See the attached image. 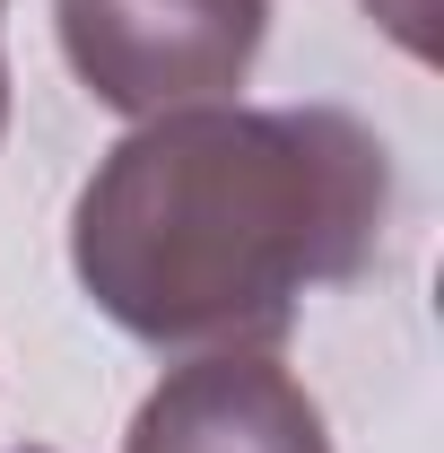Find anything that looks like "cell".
<instances>
[{
    "instance_id": "obj_3",
    "label": "cell",
    "mask_w": 444,
    "mask_h": 453,
    "mask_svg": "<svg viewBox=\"0 0 444 453\" xmlns=\"http://www.w3.org/2000/svg\"><path fill=\"white\" fill-rule=\"evenodd\" d=\"M122 453H332V427L271 349H201L140 401Z\"/></svg>"
},
{
    "instance_id": "obj_2",
    "label": "cell",
    "mask_w": 444,
    "mask_h": 453,
    "mask_svg": "<svg viewBox=\"0 0 444 453\" xmlns=\"http://www.w3.org/2000/svg\"><path fill=\"white\" fill-rule=\"evenodd\" d=\"M61 61L105 113L226 105L271 35V0H53Z\"/></svg>"
},
{
    "instance_id": "obj_4",
    "label": "cell",
    "mask_w": 444,
    "mask_h": 453,
    "mask_svg": "<svg viewBox=\"0 0 444 453\" xmlns=\"http://www.w3.org/2000/svg\"><path fill=\"white\" fill-rule=\"evenodd\" d=\"M436 9L444 0H366V18H375L410 61H436Z\"/></svg>"
},
{
    "instance_id": "obj_1",
    "label": "cell",
    "mask_w": 444,
    "mask_h": 453,
    "mask_svg": "<svg viewBox=\"0 0 444 453\" xmlns=\"http://www.w3.org/2000/svg\"><path fill=\"white\" fill-rule=\"evenodd\" d=\"M392 219L384 140L340 105H183L140 122L70 210V271L149 349H271L357 280Z\"/></svg>"
},
{
    "instance_id": "obj_5",
    "label": "cell",
    "mask_w": 444,
    "mask_h": 453,
    "mask_svg": "<svg viewBox=\"0 0 444 453\" xmlns=\"http://www.w3.org/2000/svg\"><path fill=\"white\" fill-rule=\"evenodd\" d=\"M0 122H9V61H0Z\"/></svg>"
}]
</instances>
